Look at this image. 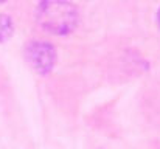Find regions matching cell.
I'll return each instance as SVG.
<instances>
[{
  "mask_svg": "<svg viewBox=\"0 0 160 149\" xmlns=\"http://www.w3.org/2000/svg\"><path fill=\"white\" fill-rule=\"evenodd\" d=\"M79 20L78 8L73 3L67 2H44L38 8V22L39 25L58 36L70 34Z\"/></svg>",
  "mask_w": 160,
  "mask_h": 149,
  "instance_id": "1",
  "label": "cell"
},
{
  "mask_svg": "<svg viewBox=\"0 0 160 149\" xmlns=\"http://www.w3.org/2000/svg\"><path fill=\"white\" fill-rule=\"evenodd\" d=\"M27 61L31 65L33 70H36L39 75H47L53 68L56 61L54 47L48 42H31L27 47Z\"/></svg>",
  "mask_w": 160,
  "mask_h": 149,
  "instance_id": "2",
  "label": "cell"
},
{
  "mask_svg": "<svg viewBox=\"0 0 160 149\" xmlns=\"http://www.w3.org/2000/svg\"><path fill=\"white\" fill-rule=\"evenodd\" d=\"M12 30H14L12 20L8 16L0 14V42L8 41L11 37V34H12Z\"/></svg>",
  "mask_w": 160,
  "mask_h": 149,
  "instance_id": "3",
  "label": "cell"
},
{
  "mask_svg": "<svg viewBox=\"0 0 160 149\" xmlns=\"http://www.w3.org/2000/svg\"><path fill=\"white\" fill-rule=\"evenodd\" d=\"M157 23H159V27H160V9L157 11Z\"/></svg>",
  "mask_w": 160,
  "mask_h": 149,
  "instance_id": "4",
  "label": "cell"
}]
</instances>
